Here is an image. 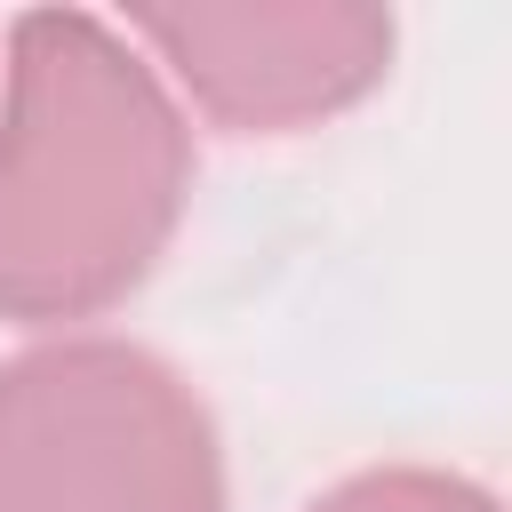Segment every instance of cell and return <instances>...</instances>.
<instances>
[{
    "mask_svg": "<svg viewBox=\"0 0 512 512\" xmlns=\"http://www.w3.org/2000/svg\"><path fill=\"white\" fill-rule=\"evenodd\" d=\"M192 200V128L152 56L88 8H24L0 64V320L128 304Z\"/></svg>",
    "mask_w": 512,
    "mask_h": 512,
    "instance_id": "obj_1",
    "label": "cell"
},
{
    "mask_svg": "<svg viewBox=\"0 0 512 512\" xmlns=\"http://www.w3.org/2000/svg\"><path fill=\"white\" fill-rule=\"evenodd\" d=\"M0 512H224L216 416L152 344L40 336L0 360Z\"/></svg>",
    "mask_w": 512,
    "mask_h": 512,
    "instance_id": "obj_2",
    "label": "cell"
},
{
    "mask_svg": "<svg viewBox=\"0 0 512 512\" xmlns=\"http://www.w3.org/2000/svg\"><path fill=\"white\" fill-rule=\"evenodd\" d=\"M224 136H296L384 88L400 24L368 0H176L120 24Z\"/></svg>",
    "mask_w": 512,
    "mask_h": 512,
    "instance_id": "obj_3",
    "label": "cell"
},
{
    "mask_svg": "<svg viewBox=\"0 0 512 512\" xmlns=\"http://www.w3.org/2000/svg\"><path fill=\"white\" fill-rule=\"evenodd\" d=\"M304 512H496V496L440 464H368V472L320 488Z\"/></svg>",
    "mask_w": 512,
    "mask_h": 512,
    "instance_id": "obj_4",
    "label": "cell"
}]
</instances>
